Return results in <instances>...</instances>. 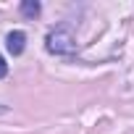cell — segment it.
I'll return each instance as SVG.
<instances>
[{
  "instance_id": "5",
  "label": "cell",
  "mask_w": 134,
  "mask_h": 134,
  "mask_svg": "<svg viewBox=\"0 0 134 134\" xmlns=\"http://www.w3.org/2000/svg\"><path fill=\"white\" fill-rule=\"evenodd\" d=\"M0 113H8V108H5V105H0Z\"/></svg>"
},
{
  "instance_id": "1",
  "label": "cell",
  "mask_w": 134,
  "mask_h": 134,
  "mask_svg": "<svg viewBox=\"0 0 134 134\" xmlns=\"http://www.w3.org/2000/svg\"><path fill=\"white\" fill-rule=\"evenodd\" d=\"M47 50L55 55H66V53H74L76 50V40L69 29H55L47 34Z\"/></svg>"
},
{
  "instance_id": "2",
  "label": "cell",
  "mask_w": 134,
  "mask_h": 134,
  "mask_svg": "<svg viewBox=\"0 0 134 134\" xmlns=\"http://www.w3.org/2000/svg\"><path fill=\"white\" fill-rule=\"evenodd\" d=\"M24 45H26V34L24 32H11L8 40H5V47L11 55H21L24 53Z\"/></svg>"
},
{
  "instance_id": "4",
  "label": "cell",
  "mask_w": 134,
  "mask_h": 134,
  "mask_svg": "<svg viewBox=\"0 0 134 134\" xmlns=\"http://www.w3.org/2000/svg\"><path fill=\"white\" fill-rule=\"evenodd\" d=\"M5 74H8V63H5V58H3V55H0V79H3Z\"/></svg>"
},
{
  "instance_id": "3",
  "label": "cell",
  "mask_w": 134,
  "mask_h": 134,
  "mask_svg": "<svg viewBox=\"0 0 134 134\" xmlns=\"http://www.w3.org/2000/svg\"><path fill=\"white\" fill-rule=\"evenodd\" d=\"M21 13H24L26 19L40 16V3H37V0H24V3H21Z\"/></svg>"
}]
</instances>
